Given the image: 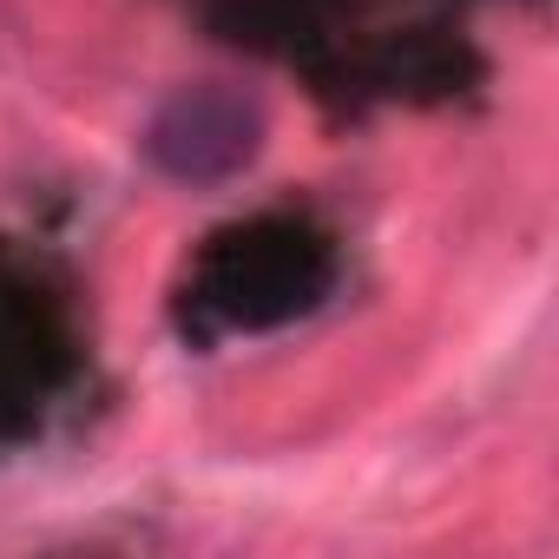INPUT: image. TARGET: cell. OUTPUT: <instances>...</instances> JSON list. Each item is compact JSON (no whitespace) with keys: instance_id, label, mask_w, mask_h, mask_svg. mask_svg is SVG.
I'll list each match as a JSON object with an SVG mask.
<instances>
[{"instance_id":"6da1fadb","label":"cell","mask_w":559,"mask_h":559,"mask_svg":"<svg viewBox=\"0 0 559 559\" xmlns=\"http://www.w3.org/2000/svg\"><path fill=\"white\" fill-rule=\"evenodd\" d=\"M330 243L297 217H257L224 237H211L198 276H191V310L204 330H270L304 317L330 290Z\"/></svg>"},{"instance_id":"7a4b0ae2","label":"cell","mask_w":559,"mask_h":559,"mask_svg":"<svg viewBox=\"0 0 559 559\" xmlns=\"http://www.w3.org/2000/svg\"><path fill=\"white\" fill-rule=\"evenodd\" d=\"M257 152H263V106L217 80L178 86L145 126V158L178 185H224Z\"/></svg>"}]
</instances>
